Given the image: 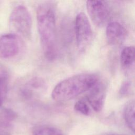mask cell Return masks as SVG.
I'll list each match as a JSON object with an SVG mask.
<instances>
[{
	"mask_svg": "<svg viewBox=\"0 0 135 135\" xmlns=\"http://www.w3.org/2000/svg\"><path fill=\"white\" fill-rule=\"evenodd\" d=\"M37 25L43 54L52 61L56 56L57 48L55 11L51 5L43 4L38 7Z\"/></svg>",
	"mask_w": 135,
	"mask_h": 135,
	"instance_id": "1",
	"label": "cell"
},
{
	"mask_svg": "<svg viewBox=\"0 0 135 135\" xmlns=\"http://www.w3.org/2000/svg\"><path fill=\"white\" fill-rule=\"evenodd\" d=\"M98 81L97 76L91 73H80L71 76L55 86L51 97L56 101L70 100L90 90Z\"/></svg>",
	"mask_w": 135,
	"mask_h": 135,
	"instance_id": "2",
	"label": "cell"
},
{
	"mask_svg": "<svg viewBox=\"0 0 135 135\" xmlns=\"http://www.w3.org/2000/svg\"><path fill=\"white\" fill-rule=\"evenodd\" d=\"M10 25L14 31L21 35L28 37L31 34L32 18L28 9L23 5L15 7L9 17Z\"/></svg>",
	"mask_w": 135,
	"mask_h": 135,
	"instance_id": "3",
	"label": "cell"
},
{
	"mask_svg": "<svg viewBox=\"0 0 135 135\" xmlns=\"http://www.w3.org/2000/svg\"><path fill=\"white\" fill-rule=\"evenodd\" d=\"M75 31L78 48L80 51H84L90 44L93 33L88 18L83 12L76 16Z\"/></svg>",
	"mask_w": 135,
	"mask_h": 135,
	"instance_id": "4",
	"label": "cell"
},
{
	"mask_svg": "<svg viewBox=\"0 0 135 135\" xmlns=\"http://www.w3.org/2000/svg\"><path fill=\"white\" fill-rule=\"evenodd\" d=\"M86 5L93 23L99 27L104 26L110 17V9L107 2L103 1H88Z\"/></svg>",
	"mask_w": 135,
	"mask_h": 135,
	"instance_id": "5",
	"label": "cell"
},
{
	"mask_svg": "<svg viewBox=\"0 0 135 135\" xmlns=\"http://www.w3.org/2000/svg\"><path fill=\"white\" fill-rule=\"evenodd\" d=\"M20 47L18 36L15 33H7L0 36V58L9 59L17 55Z\"/></svg>",
	"mask_w": 135,
	"mask_h": 135,
	"instance_id": "6",
	"label": "cell"
},
{
	"mask_svg": "<svg viewBox=\"0 0 135 135\" xmlns=\"http://www.w3.org/2000/svg\"><path fill=\"white\" fill-rule=\"evenodd\" d=\"M87 95V100L94 111H100L104 105L105 87L103 83L99 81L95 85L89 90Z\"/></svg>",
	"mask_w": 135,
	"mask_h": 135,
	"instance_id": "7",
	"label": "cell"
},
{
	"mask_svg": "<svg viewBox=\"0 0 135 135\" xmlns=\"http://www.w3.org/2000/svg\"><path fill=\"white\" fill-rule=\"evenodd\" d=\"M127 36L126 28L117 22H112L108 24L106 29V36L108 43L112 45H121Z\"/></svg>",
	"mask_w": 135,
	"mask_h": 135,
	"instance_id": "8",
	"label": "cell"
},
{
	"mask_svg": "<svg viewBox=\"0 0 135 135\" xmlns=\"http://www.w3.org/2000/svg\"><path fill=\"white\" fill-rule=\"evenodd\" d=\"M46 88V84L40 78H34L30 80L22 89V94L26 98L33 96L43 91Z\"/></svg>",
	"mask_w": 135,
	"mask_h": 135,
	"instance_id": "9",
	"label": "cell"
},
{
	"mask_svg": "<svg viewBox=\"0 0 135 135\" xmlns=\"http://www.w3.org/2000/svg\"><path fill=\"white\" fill-rule=\"evenodd\" d=\"M124 117L128 126L135 132V100L127 104L124 109Z\"/></svg>",
	"mask_w": 135,
	"mask_h": 135,
	"instance_id": "10",
	"label": "cell"
},
{
	"mask_svg": "<svg viewBox=\"0 0 135 135\" xmlns=\"http://www.w3.org/2000/svg\"><path fill=\"white\" fill-rule=\"evenodd\" d=\"M135 61V47L127 46L124 47L121 53L120 61L122 66L130 65Z\"/></svg>",
	"mask_w": 135,
	"mask_h": 135,
	"instance_id": "11",
	"label": "cell"
},
{
	"mask_svg": "<svg viewBox=\"0 0 135 135\" xmlns=\"http://www.w3.org/2000/svg\"><path fill=\"white\" fill-rule=\"evenodd\" d=\"M33 135H63L59 129L47 126H40L33 130Z\"/></svg>",
	"mask_w": 135,
	"mask_h": 135,
	"instance_id": "12",
	"label": "cell"
},
{
	"mask_svg": "<svg viewBox=\"0 0 135 135\" xmlns=\"http://www.w3.org/2000/svg\"><path fill=\"white\" fill-rule=\"evenodd\" d=\"M8 76L4 72H0V107L3 104L7 92Z\"/></svg>",
	"mask_w": 135,
	"mask_h": 135,
	"instance_id": "13",
	"label": "cell"
},
{
	"mask_svg": "<svg viewBox=\"0 0 135 135\" xmlns=\"http://www.w3.org/2000/svg\"><path fill=\"white\" fill-rule=\"evenodd\" d=\"M74 109L76 111L85 115H89L90 113V110L89 106L83 100H79L75 103L74 105Z\"/></svg>",
	"mask_w": 135,
	"mask_h": 135,
	"instance_id": "14",
	"label": "cell"
},
{
	"mask_svg": "<svg viewBox=\"0 0 135 135\" xmlns=\"http://www.w3.org/2000/svg\"><path fill=\"white\" fill-rule=\"evenodd\" d=\"M130 85V82H129V81L124 82L122 84V86L120 88V91H119L120 94H121L122 95L127 94L129 89Z\"/></svg>",
	"mask_w": 135,
	"mask_h": 135,
	"instance_id": "15",
	"label": "cell"
}]
</instances>
